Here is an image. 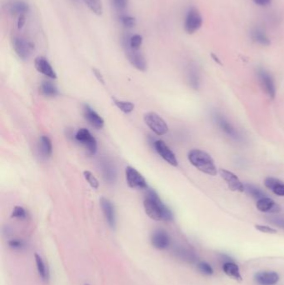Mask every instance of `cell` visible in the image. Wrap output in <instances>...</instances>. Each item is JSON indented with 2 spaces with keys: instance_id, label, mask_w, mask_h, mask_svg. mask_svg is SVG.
<instances>
[{
  "instance_id": "obj_23",
  "label": "cell",
  "mask_w": 284,
  "mask_h": 285,
  "mask_svg": "<svg viewBox=\"0 0 284 285\" xmlns=\"http://www.w3.org/2000/svg\"><path fill=\"white\" fill-rule=\"evenodd\" d=\"M188 80H189V85L194 89H198L199 88L200 76L199 72L198 70V68L195 64H190L188 69Z\"/></svg>"
},
{
  "instance_id": "obj_4",
  "label": "cell",
  "mask_w": 284,
  "mask_h": 285,
  "mask_svg": "<svg viewBox=\"0 0 284 285\" xmlns=\"http://www.w3.org/2000/svg\"><path fill=\"white\" fill-rule=\"evenodd\" d=\"M213 119L214 123H216L217 126L219 127L222 132H224L227 137L231 138L235 141L240 142L243 140V136L240 132L232 125L231 122L227 119L225 116L219 112L213 113Z\"/></svg>"
},
{
  "instance_id": "obj_39",
  "label": "cell",
  "mask_w": 284,
  "mask_h": 285,
  "mask_svg": "<svg viewBox=\"0 0 284 285\" xmlns=\"http://www.w3.org/2000/svg\"><path fill=\"white\" fill-rule=\"evenodd\" d=\"M256 229L257 230L262 232V233H277L276 229H274L273 228L268 227V226H265V225H256L255 226Z\"/></svg>"
},
{
  "instance_id": "obj_31",
  "label": "cell",
  "mask_w": 284,
  "mask_h": 285,
  "mask_svg": "<svg viewBox=\"0 0 284 285\" xmlns=\"http://www.w3.org/2000/svg\"><path fill=\"white\" fill-rule=\"evenodd\" d=\"M114 104L122 112L125 113V114H129V113L133 112L134 110V104L131 102L121 101V100H117V99H114Z\"/></svg>"
},
{
  "instance_id": "obj_26",
  "label": "cell",
  "mask_w": 284,
  "mask_h": 285,
  "mask_svg": "<svg viewBox=\"0 0 284 285\" xmlns=\"http://www.w3.org/2000/svg\"><path fill=\"white\" fill-rule=\"evenodd\" d=\"M41 93L47 97H55L58 94L57 87L50 81H44L40 86Z\"/></svg>"
},
{
  "instance_id": "obj_24",
  "label": "cell",
  "mask_w": 284,
  "mask_h": 285,
  "mask_svg": "<svg viewBox=\"0 0 284 285\" xmlns=\"http://www.w3.org/2000/svg\"><path fill=\"white\" fill-rule=\"evenodd\" d=\"M223 269L227 276L232 278L233 280L242 281L240 270L236 263H233V262H227V263H224Z\"/></svg>"
},
{
  "instance_id": "obj_29",
  "label": "cell",
  "mask_w": 284,
  "mask_h": 285,
  "mask_svg": "<svg viewBox=\"0 0 284 285\" xmlns=\"http://www.w3.org/2000/svg\"><path fill=\"white\" fill-rule=\"evenodd\" d=\"M40 149L44 156L50 157L52 155V141L48 136H42L40 139Z\"/></svg>"
},
{
  "instance_id": "obj_19",
  "label": "cell",
  "mask_w": 284,
  "mask_h": 285,
  "mask_svg": "<svg viewBox=\"0 0 284 285\" xmlns=\"http://www.w3.org/2000/svg\"><path fill=\"white\" fill-rule=\"evenodd\" d=\"M254 279L260 285H274L279 282V276L275 272H258Z\"/></svg>"
},
{
  "instance_id": "obj_36",
  "label": "cell",
  "mask_w": 284,
  "mask_h": 285,
  "mask_svg": "<svg viewBox=\"0 0 284 285\" xmlns=\"http://www.w3.org/2000/svg\"><path fill=\"white\" fill-rule=\"evenodd\" d=\"M268 221L273 225H276L277 227L284 229V217L272 216L268 218Z\"/></svg>"
},
{
  "instance_id": "obj_37",
  "label": "cell",
  "mask_w": 284,
  "mask_h": 285,
  "mask_svg": "<svg viewBox=\"0 0 284 285\" xmlns=\"http://www.w3.org/2000/svg\"><path fill=\"white\" fill-rule=\"evenodd\" d=\"M113 4L118 11H123L128 4V0H112Z\"/></svg>"
},
{
  "instance_id": "obj_16",
  "label": "cell",
  "mask_w": 284,
  "mask_h": 285,
  "mask_svg": "<svg viewBox=\"0 0 284 285\" xmlns=\"http://www.w3.org/2000/svg\"><path fill=\"white\" fill-rule=\"evenodd\" d=\"M34 66L37 71L44 74L47 77L54 80L57 78V74L55 73V69H53L52 65L50 64L48 59L43 56H38L35 58Z\"/></svg>"
},
{
  "instance_id": "obj_1",
  "label": "cell",
  "mask_w": 284,
  "mask_h": 285,
  "mask_svg": "<svg viewBox=\"0 0 284 285\" xmlns=\"http://www.w3.org/2000/svg\"><path fill=\"white\" fill-rule=\"evenodd\" d=\"M145 212L150 219L156 221H172L173 215L170 208L160 200L154 190H148L143 202Z\"/></svg>"
},
{
  "instance_id": "obj_18",
  "label": "cell",
  "mask_w": 284,
  "mask_h": 285,
  "mask_svg": "<svg viewBox=\"0 0 284 285\" xmlns=\"http://www.w3.org/2000/svg\"><path fill=\"white\" fill-rule=\"evenodd\" d=\"M257 208L259 211L263 213L278 214L281 211L280 206L268 197L262 198L259 200H257Z\"/></svg>"
},
{
  "instance_id": "obj_20",
  "label": "cell",
  "mask_w": 284,
  "mask_h": 285,
  "mask_svg": "<svg viewBox=\"0 0 284 285\" xmlns=\"http://www.w3.org/2000/svg\"><path fill=\"white\" fill-rule=\"evenodd\" d=\"M8 13L14 16H21L25 15L29 10V7L28 3L22 0H16L9 3L7 6Z\"/></svg>"
},
{
  "instance_id": "obj_21",
  "label": "cell",
  "mask_w": 284,
  "mask_h": 285,
  "mask_svg": "<svg viewBox=\"0 0 284 285\" xmlns=\"http://www.w3.org/2000/svg\"><path fill=\"white\" fill-rule=\"evenodd\" d=\"M101 169L105 181L110 184H114L117 176L114 166L109 160H104L101 163Z\"/></svg>"
},
{
  "instance_id": "obj_27",
  "label": "cell",
  "mask_w": 284,
  "mask_h": 285,
  "mask_svg": "<svg viewBox=\"0 0 284 285\" xmlns=\"http://www.w3.org/2000/svg\"><path fill=\"white\" fill-rule=\"evenodd\" d=\"M123 43H126L133 50H139L142 44V36L140 34H134L129 37H124Z\"/></svg>"
},
{
  "instance_id": "obj_7",
  "label": "cell",
  "mask_w": 284,
  "mask_h": 285,
  "mask_svg": "<svg viewBox=\"0 0 284 285\" xmlns=\"http://www.w3.org/2000/svg\"><path fill=\"white\" fill-rule=\"evenodd\" d=\"M123 48L125 50L126 56L129 59V63H131L132 65L134 66V68H136L138 70L146 71V69L148 68V64L143 55L139 50L131 49L126 43H123Z\"/></svg>"
},
{
  "instance_id": "obj_11",
  "label": "cell",
  "mask_w": 284,
  "mask_h": 285,
  "mask_svg": "<svg viewBox=\"0 0 284 285\" xmlns=\"http://www.w3.org/2000/svg\"><path fill=\"white\" fill-rule=\"evenodd\" d=\"M154 148L158 154L163 158V159L169 163L172 166H178V160L176 159L175 154H173L170 147L163 141V140H157L154 142Z\"/></svg>"
},
{
  "instance_id": "obj_41",
  "label": "cell",
  "mask_w": 284,
  "mask_h": 285,
  "mask_svg": "<svg viewBox=\"0 0 284 285\" xmlns=\"http://www.w3.org/2000/svg\"><path fill=\"white\" fill-rule=\"evenodd\" d=\"M93 72L94 75H95V77L97 78V80H99V82L102 83V84H104V76L100 73V71L97 69H93Z\"/></svg>"
},
{
  "instance_id": "obj_5",
  "label": "cell",
  "mask_w": 284,
  "mask_h": 285,
  "mask_svg": "<svg viewBox=\"0 0 284 285\" xmlns=\"http://www.w3.org/2000/svg\"><path fill=\"white\" fill-rule=\"evenodd\" d=\"M144 122L156 135L159 136L167 134L169 131V127L166 122L156 113H147L144 115Z\"/></svg>"
},
{
  "instance_id": "obj_43",
  "label": "cell",
  "mask_w": 284,
  "mask_h": 285,
  "mask_svg": "<svg viewBox=\"0 0 284 285\" xmlns=\"http://www.w3.org/2000/svg\"><path fill=\"white\" fill-rule=\"evenodd\" d=\"M85 285H88V284H85Z\"/></svg>"
},
{
  "instance_id": "obj_13",
  "label": "cell",
  "mask_w": 284,
  "mask_h": 285,
  "mask_svg": "<svg viewBox=\"0 0 284 285\" xmlns=\"http://www.w3.org/2000/svg\"><path fill=\"white\" fill-rule=\"evenodd\" d=\"M100 204L108 225H110L111 228L114 229L116 228V213L114 206L112 202L106 198H101Z\"/></svg>"
},
{
  "instance_id": "obj_42",
  "label": "cell",
  "mask_w": 284,
  "mask_h": 285,
  "mask_svg": "<svg viewBox=\"0 0 284 285\" xmlns=\"http://www.w3.org/2000/svg\"><path fill=\"white\" fill-rule=\"evenodd\" d=\"M25 22H26L25 15H21V16L19 17V20H18V28H19V29L23 28V27L25 26Z\"/></svg>"
},
{
  "instance_id": "obj_38",
  "label": "cell",
  "mask_w": 284,
  "mask_h": 285,
  "mask_svg": "<svg viewBox=\"0 0 284 285\" xmlns=\"http://www.w3.org/2000/svg\"><path fill=\"white\" fill-rule=\"evenodd\" d=\"M8 245L14 250H21L25 246V244H24V242L22 240L14 239L8 242Z\"/></svg>"
},
{
  "instance_id": "obj_33",
  "label": "cell",
  "mask_w": 284,
  "mask_h": 285,
  "mask_svg": "<svg viewBox=\"0 0 284 285\" xmlns=\"http://www.w3.org/2000/svg\"><path fill=\"white\" fill-rule=\"evenodd\" d=\"M84 175L87 183L90 184V186L93 189H97L99 188V183L98 179L96 178L95 176L93 175V173H91L90 171H85L84 172Z\"/></svg>"
},
{
  "instance_id": "obj_15",
  "label": "cell",
  "mask_w": 284,
  "mask_h": 285,
  "mask_svg": "<svg viewBox=\"0 0 284 285\" xmlns=\"http://www.w3.org/2000/svg\"><path fill=\"white\" fill-rule=\"evenodd\" d=\"M219 173L222 178H224V181L227 183V186L232 191L243 192L245 190L244 185L242 184V182L239 180V178L237 176L235 175L234 173L226 170H219Z\"/></svg>"
},
{
  "instance_id": "obj_3",
  "label": "cell",
  "mask_w": 284,
  "mask_h": 285,
  "mask_svg": "<svg viewBox=\"0 0 284 285\" xmlns=\"http://www.w3.org/2000/svg\"><path fill=\"white\" fill-rule=\"evenodd\" d=\"M203 24V18L198 8L191 7L186 12L184 21H183V28L186 33L189 34H194L197 33L202 28Z\"/></svg>"
},
{
  "instance_id": "obj_35",
  "label": "cell",
  "mask_w": 284,
  "mask_h": 285,
  "mask_svg": "<svg viewBox=\"0 0 284 285\" xmlns=\"http://www.w3.org/2000/svg\"><path fill=\"white\" fill-rule=\"evenodd\" d=\"M198 269L202 274L205 275H212L213 273V269L208 263H204V262H201V263L198 264Z\"/></svg>"
},
{
  "instance_id": "obj_28",
  "label": "cell",
  "mask_w": 284,
  "mask_h": 285,
  "mask_svg": "<svg viewBox=\"0 0 284 285\" xmlns=\"http://www.w3.org/2000/svg\"><path fill=\"white\" fill-rule=\"evenodd\" d=\"M87 8L96 15H101L103 14V3L102 0H83Z\"/></svg>"
},
{
  "instance_id": "obj_22",
  "label": "cell",
  "mask_w": 284,
  "mask_h": 285,
  "mask_svg": "<svg viewBox=\"0 0 284 285\" xmlns=\"http://www.w3.org/2000/svg\"><path fill=\"white\" fill-rule=\"evenodd\" d=\"M264 184L274 195L280 196V197H284V183L280 181L279 179L268 177L266 178Z\"/></svg>"
},
{
  "instance_id": "obj_10",
  "label": "cell",
  "mask_w": 284,
  "mask_h": 285,
  "mask_svg": "<svg viewBox=\"0 0 284 285\" xmlns=\"http://www.w3.org/2000/svg\"><path fill=\"white\" fill-rule=\"evenodd\" d=\"M257 77L262 88L265 90L268 96L274 99V97L276 95V87L272 75L266 69L261 68L257 69Z\"/></svg>"
},
{
  "instance_id": "obj_32",
  "label": "cell",
  "mask_w": 284,
  "mask_h": 285,
  "mask_svg": "<svg viewBox=\"0 0 284 285\" xmlns=\"http://www.w3.org/2000/svg\"><path fill=\"white\" fill-rule=\"evenodd\" d=\"M119 19H120L121 24L127 28H132L136 25V20L134 19V17H132L129 14H121Z\"/></svg>"
},
{
  "instance_id": "obj_34",
  "label": "cell",
  "mask_w": 284,
  "mask_h": 285,
  "mask_svg": "<svg viewBox=\"0 0 284 285\" xmlns=\"http://www.w3.org/2000/svg\"><path fill=\"white\" fill-rule=\"evenodd\" d=\"M26 217H27V212L25 208L21 206L14 207L13 213H12V218L18 219V220H25Z\"/></svg>"
},
{
  "instance_id": "obj_30",
  "label": "cell",
  "mask_w": 284,
  "mask_h": 285,
  "mask_svg": "<svg viewBox=\"0 0 284 285\" xmlns=\"http://www.w3.org/2000/svg\"><path fill=\"white\" fill-rule=\"evenodd\" d=\"M244 188H245V190L247 192L249 193V195H251L252 197L256 199L257 200H259L262 198L267 197V195L262 191L259 188L257 187L254 186L253 184H247L244 185Z\"/></svg>"
},
{
  "instance_id": "obj_8",
  "label": "cell",
  "mask_w": 284,
  "mask_h": 285,
  "mask_svg": "<svg viewBox=\"0 0 284 285\" xmlns=\"http://www.w3.org/2000/svg\"><path fill=\"white\" fill-rule=\"evenodd\" d=\"M75 139L87 149L88 154L93 155L97 152V141L90 132L87 129L82 128L77 131Z\"/></svg>"
},
{
  "instance_id": "obj_40",
  "label": "cell",
  "mask_w": 284,
  "mask_h": 285,
  "mask_svg": "<svg viewBox=\"0 0 284 285\" xmlns=\"http://www.w3.org/2000/svg\"><path fill=\"white\" fill-rule=\"evenodd\" d=\"M255 5L261 7V8H267L272 4L273 0H253Z\"/></svg>"
},
{
  "instance_id": "obj_2",
  "label": "cell",
  "mask_w": 284,
  "mask_h": 285,
  "mask_svg": "<svg viewBox=\"0 0 284 285\" xmlns=\"http://www.w3.org/2000/svg\"><path fill=\"white\" fill-rule=\"evenodd\" d=\"M188 158L189 162L202 173L211 176L217 175L218 170L214 161L212 157L204 151L192 149L191 151H189Z\"/></svg>"
},
{
  "instance_id": "obj_6",
  "label": "cell",
  "mask_w": 284,
  "mask_h": 285,
  "mask_svg": "<svg viewBox=\"0 0 284 285\" xmlns=\"http://www.w3.org/2000/svg\"><path fill=\"white\" fill-rule=\"evenodd\" d=\"M12 44L14 52L16 53L18 57L22 60H27L34 50V45L22 37H14Z\"/></svg>"
},
{
  "instance_id": "obj_9",
  "label": "cell",
  "mask_w": 284,
  "mask_h": 285,
  "mask_svg": "<svg viewBox=\"0 0 284 285\" xmlns=\"http://www.w3.org/2000/svg\"><path fill=\"white\" fill-rule=\"evenodd\" d=\"M125 173L127 184L131 189H148V184H147L145 178L134 168L131 167V166L126 168Z\"/></svg>"
},
{
  "instance_id": "obj_14",
  "label": "cell",
  "mask_w": 284,
  "mask_h": 285,
  "mask_svg": "<svg viewBox=\"0 0 284 285\" xmlns=\"http://www.w3.org/2000/svg\"><path fill=\"white\" fill-rule=\"evenodd\" d=\"M249 35L252 41L260 46L267 47L271 44L270 37L268 36L265 29L260 26H254L252 28L249 32Z\"/></svg>"
},
{
  "instance_id": "obj_12",
  "label": "cell",
  "mask_w": 284,
  "mask_h": 285,
  "mask_svg": "<svg viewBox=\"0 0 284 285\" xmlns=\"http://www.w3.org/2000/svg\"><path fill=\"white\" fill-rule=\"evenodd\" d=\"M83 113H84L85 119L88 122L91 126H93V128H95L97 129H101L104 128V119L88 104H84Z\"/></svg>"
},
{
  "instance_id": "obj_25",
  "label": "cell",
  "mask_w": 284,
  "mask_h": 285,
  "mask_svg": "<svg viewBox=\"0 0 284 285\" xmlns=\"http://www.w3.org/2000/svg\"><path fill=\"white\" fill-rule=\"evenodd\" d=\"M34 258H35L36 265H37V270H38V275L40 276V278L43 280H49V271H48V268H46V264L44 263V259L38 254H35Z\"/></svg>"
},
{
  "instance_id": "obj_17",
  "label": "cell",
  "mask_w": 284,
  "mask_h": 285,
  "mask_svg": "<svg viewBox=\"0 0 284 285\" xmlns=\"http://www.w3.org/2000/svg\"><path fill=\"white\" fill-rule=\"evenodd\" d=\"M151 242L153 246L157 250H166L170 244V235L166 231L162 229L154 231L151 237Z\"/></svg>"
}]
</instances>
